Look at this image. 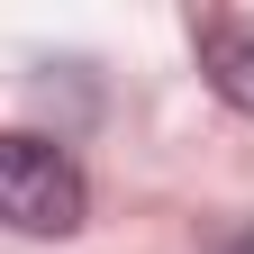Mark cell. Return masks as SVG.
<instances>
[{"instance_id":"1","label":"cell","mask_w":254,"mask_h":254,"mask_svg":"<svg viewBox=\"0 0 254 254\" xmlns=\"http://www.w3.org/2000/svg\"><path fill=\"white\" fill-rule=\"evenodd\" d=\"M82 209H91L82 164L55 136H18L9 127V136H0V227H18V236H73Z\"/></svg>"},{"instance_id":"2","label":"cell","mask_w":254,"mask_h":254,"mask_svg":"<svg viewBox=\"0 0 254 254\" xmlns=\"http://www.w3.org/2000/svg\"><path fill=\"white\" fill-rule=\"evenodd\" d=\"M190 46H200L209 91H218L227 109H245V118H254V27H245V18H227V9H200V18H190Z\"/></svg>"}]
</instances>
